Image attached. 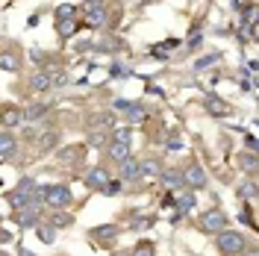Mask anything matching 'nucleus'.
I'll use <instances>...</instances> for the list:
<instances>
[{
    "label": "nucleus",
    "instance_id": "40",
    "mask_svg": "<svg viewBox=\"0 0 259 256\" xmlns=\"http://www.w3.org/2000/svg\"><path fill=\"white\" fill-rule=\"evenodd\" d=\"M0 241H3V244H9V241H12V233H6V230H3V233H0Z\"/></svg>",
    "mask_w": 259,
    "mask_h": 256
},
{
    "label": "nucleus",
    "instance_id": "30",
    "mask_svg": "<svg viewBox=\"0 0 259 256\" xmlns=\"http://www.w3.org/2000/svg\"><path fill=\"white\" fill-rule=\"evenodd\" d=\"M109 136L106 133H89V147H106Z\"/></svg>",
    "mask_w": 259,
    "mask_h": 256
},
{
    "label": "nucleus",
    "instance_id": "36",
    "mask_svg": "<svg viewBox=\"0 0 259 256\" xmlns=\"http://www.w3.org/2000/svg\"><path fill=\"white\" fill-rule=\"evenodd\" d=\"M133 227H136L139 233H142V230H150V227H153V218H136V221H133Z\"/></svg>",
    "mask_w": 259,
    "mask_h": 256
},
{
    "label": "nucleus",
    "instance_id": "10",
    "mask_svg": "<svg viewBox=\"0 0 259 256\" xmlns=\"http://www.w3.org/2000/svg\"><path fill=\"white\" fill-rule=\"evenodd\" d=\"M106 153H109V159L112 162H121L124 159H130V144H124V142H112V144H106Z\"/></svg>",
    "mask_w": 259,
    "mask_h": 256
},
{
    "label": "nucleus",
    "instance_id": "37",
    "mask_svg": "<svg viewBox=\"0 0 259 256\" xmlns=\"http://www.w3.org/2000/svg\"><path fill=\"white\" fill-rule=\"evenodd\" d=\"M82 9H85V12H97V9H103V0H85Z\"/></svg>",
    "mask_w": 259,
    "mask_h": 256
},
{
    "label": "nucleus",
    "instance_id": "3",
    "mask_svg": "<svg viewBox=\"0 0 259 256\" xmlns=\"http://www.w3.org/2000/svg\"><path fill=\"white\" fill-rule=\"evenodd\" d=\"M200 230L203 233H221V230H227V215L221 209H206L200 215Z\"/></svg>",
    "mask_w": 259,
    "mask_h": 256
},
{
    "label": "nucleus",
    "instance_id": "22",
    "mask_svg": "<svg viewBox=\"0 0 259 256\" xmlns=\"http://www.w3.org/2000/svg\"><path fill=\"white\" fill-rule=\"evenodd\" d=\"M35 233H38V239L45 241V244H53L56 241V230L50 224H35Z\"/></svg>",
    "mask_w": 259,
    "mask_h": 256
},
{
    "label": "nucleus",
    "instance_id": "5",
    "mask_svg": "<svg viewBox=\"0 0 259 256\" xmlns=\"http://www.w3.org/2000/svg\"><path fill=\"white\" fill-rule=\"evenodd\" d=\"M85 124H89V133H106V130L115 127V115L112 112H97V115H92Z\"/></svg>",
    "mask_w": 259,
    "mask_h": 256
},
{
    "label": "nucleus",
    "instance_id": "2",
    "mask_svg": "<svg viewBox=\"0 0 259 256\" xmlns=\"http://www.w3.org/2000/svg\"><path fill=\"white\" fill-rule=\"evenodd\" d=\"M41 200L50 209H62L68 203H74V192L68 186H48V189H41Z\"/></svg>",
    "mask_w": 259,
    "mask_h": 256
},
{
    "label": "nucleus",
    "instance_id": "18",
    "mask_svg": "<svg viewBox=\"0 0 259 256\" xmlns=\"http://www.w3.org/2000/svg\"><path fill=\"white\" fill-rule=\"evenodd\" d=\"M48 89H50V77L45 71H38V74L30 77V92H48Z\"/></svg>",
    "mask_w": 259,
    "mask_h": 256
},
{
    "label": "nucleus",
    "instance_id": "7",
    "mask_svg": "<svg viewBox=\"0 0 259 256\" xmlns=\"http://www.w3.org/2000/svg\"><path fill=\"white\" fill-rule=\"evenodd\" d=\"M24 118L18 106H0V127H18Z\"/></svg>",
    "mask_w": 259,
    "mask_h": 256
},
{
    "label": "nucleus",
    "instance_id": "4",
    "mask_svg": "<svg viewBox=\"0 0 259 256\" xmlns=\"http://www.w3.org/2000/svg\"><path fill=\"white\" fill-rule=\"evenodd\" d=\"M183 186H189L192 192L194 189H203V186H206V171H203L197 162H192V165L183 171Z\"/></svg>",
    "mask_w": 259,
    "mask_h": 256
},
{
    "label": "nucleus",
    "instance_id": "41",
    "mask_svg": "<svg viewBox=\"0 0 259 256\" xmlns=\"http://www.w3.org/2000/svg\"><path fill=\"white\" fill-rule=\"evenodd\" d=\"M112 256H133V253H127V250H115Z\"/></svg>",
    "mask_w": 259,
    "mask_h": 256
},
{
    "label": "nucleus",
    "instance_id": "32",
    "mask_svg": "<svg viewBox=\"0 0 259 256\" xmlns=\"http://www.w3.org/2000/svg\"><path fill=\"white\" fill-rule=\"evenodd\" d=\"M133 256H153V244L150 241H139V247L133 250Z\"/></svg>",
    "mask_w": 259,
    "mask_h": 256
},
{
    "label": "nucleus",
    "instance_id": "20",
    "mask_svg": "<svg viewBox=\"0 0 259 256\" xmlns=\"http://www.w3.org/2000/svg\"><path fill=\"white\" fill-rule=\"evenodd\" d=\"M15 136H9V133H0V156H12L15 153Z\"/></svg>",
    "mask_w": 259,
    "mask_h": 256
},
{
    "label": "nucleus",
    "instance_id": "15",
    "mask_svg": "<svg viewBox=\"0 0 259 256\" xmlns=\"http://www.w3.org/2000/svg\"><path fill=\"white\" fill-rule=\"evenodd\" d=\"M15 218H18V224H21V227H35V224H38V209L27 206V212H24V209H18Z\"/></svg>",
    "mask_w": 259,
    "mask_h": 256
},
{
    "label": "nucleus",
    "instance_id": "28",
    "mask_svg": "<svg viewBox=\"0 0 259 256\" xmlns=\"http://www.w3.org/2000/svg\"><path fill=\"white\" fill-rule=\"evenodd\" d=\"M85 24H89V27H103V24H106V9H97V12H89V18H85Z\"/></svg>",
    "mask_w": 259,
    "mask_h": 256
},
{
    "label": "nucleus",
    "instance_id": "25",
    "mask_svg": "<svg viewBox=\"0 0 259 256\" xmlns=\"http://www.w3.org/2000/svg\"><path fill=\"white\" fill-rule=\"evenodd\" d=\"M74 18H77V6H71V3H62L56 9V21H74Z\"/></svg>",
    "mask_w": 259,
    "mask_h": 256
},
{
    "label": "nucleus",
    "instance_id": "26",
    "mask_svg": "<svg viewBox=\"0 0 259 256\" xmlns=\"http://www.w3.org/2000/svg\"><path fill=\"white\" fill-rule=\"evenodd\" d=\"M139 171H142V177H156V174H162V171H159V162H153V159L139 162Z\"/></svg>",
    "mask_w": 259,
    "mask_h": 256
},
{
    "label": "nucleus",
    "instance_id": "8",
    "mask_svg": "<svg viewBox=\"0 0 259 256\" xmlns=\"http://www.w3.org/2000/svg\"><path fill=\"white\" fill-rule=\"evenodd\" d=\"M82 153H85L82 144L65 147V150H59V162H62V165H77V162H82Z\"/></svg>",
    "mask_w": 259,
    "mask_h": 256
},
{
    "label": "nucleus",
    "instance_id": "38",
    "mask_svg": "<svg viewBox=\"0 0 259 256\" xmlns=\"http://www.w3.org/2000/svg\"><path fill=\"white\" fill-rule=\"evenodd\" d=\"M130 109H133V103L130 100H115V112H121V115H127Z\"/></svg>",
    "mask_w": 259,
    "mask_h": 256
},
{
    "label": "nucleus",
    "instance_id": "24",
    "mask_svg": "<svg viewBox=\"0 0 259 256\" xmlns=\"http://www.w3.org/2000/svg\"><path fill=\"white\" fill-rule=\"evenodd\" d=\"M56 144H59V133H56V130L41 133V142H38V147H41V150H53Z\"/></svg>",
    "mask_w": 259,
    "mask_h": 256
},
{
    "label": "nucleus",
    "instance_id": "23",
    "mask_svg": "<svg viewBox=\"0 0 259 256\" xmlns=\"http://www.w3.org/2000/svg\"><path fill=\"white\" fill-rule=\"evenodd\" d=\"M236 194H239V197H244V200H256V183H253V180L242 183V186L236 189Z\"/></svg>",
    "mask_w": 259,
    "mask_h": 256
},
{
    "label": "nucleus",
    "instance_id": "29",
    "mask_svg": "<svg viewBox=\"0 0 259 256\" xmlns=\"http://www.w3.org/2000/svg\"><path fill=\"white\" fill-rule=\"evenodd\" d=\"M239 165H242L247 174H253V171H256V156H253V153H242V156H239Z\"/></svg>",
    "mask_w": 259,
    "mask_h": 256
},
{
    "label": "nucleus",
    "instance_id": "35",
    "mask_svg": "<svg viewBox=\"0 0 259 256\" xmlns=\"http://www.w3.org/2000/svg\"><path fill=\"white\" fill-rule=\"evenodd\" d=\"M215 62H218V53H212V56H203V59L194 65V68H197V71H203V68H209V65H215Z\"/></svg>",
    "mask_w": 259,
    "mask_h": 256
},
{
    "label": "nucleus",
    "instance_id": "6",
    "mask_svg": "<svg viewBox=\"0 0 259 256\" xmlns=\"http://www.w3.org/2000/svg\"><path fill=\"white\" fill-rule=\"evenodd\" d=\"M118 233H121V230L115 224H100V227L92 230V239H95L97 244H112V241L118 239Z\"/></svg>",
    "mask_w": 259,
    "mask_h": 256
},
{
    "label": "nucleus",
    "instance_id": "13",
    "mask_svg": "<svg viewBox=\"0 0 259 256\" xmlns=\"http://www.w3.org/2000/svg\"><path fill=\"white\" fill-rule=\"evenodd\" d=\"M139 177H142V171H139V159H133V156H130V159L121 162V180H124V183L139 180Z\"/></svg>",
    "mask_w": 259,
    "mask_h": 256
},
{
    "label": "nucleus",
    "instance_id": "39",
    "mask_svg": "<svg viewBox=\"0 0 259 256\" xmlns=\"http://www.w3.org/2000/svg\"><path fill=\"white\" fill-rule=\"evenodd\" d=\"M244 144H247V150L253 153V147H256V136H244Z\"/></svg>",
    "mask_w": 259,
    "mask_h": 256
},
{
    "label": "nucleus",
    "instance_id": "43",
    "mask_svg": "<svg viewBox=\"0 0 259 256\" xmlns=\"http://www.w3.org/2000/svg\"><path fill=\"white\" fill-rule=\"evenodd\" d=\"M244 256H256V253H253V250H250V253H244Z\"/></svg>",
    "mask_w": 259,
    "mask_h": 256
},
{
    "label": "nucleus",
    "instance_id": "1",
    "mask_svg": "<svg viewBox=\"0 0 259 256\" xmlns=\"http://www.w3.org/2000/svg\"><path fill=\"white\" fill-rule=\"evenodd\" d=\"M215 244H218V250L224 256H239L244 250V236L239 230H221L218 239H215Z\"/></svg>",
    "mask_w": 259,
    "mask_h": 256
},
{
    "label": "nucleus",
    "instance_id": "42",
    "mask_svg": "<svg viewBox=\"0 0 259 256\" xmlns=\"http://www.w3.org/2000/svg\"><path fill=\"white\" fill-rule=\"evenodd\" d=\"M21 256H35V253H30V250H24V253H21Z\"/></svg>",
    "mask_w": 259,
    "mask_h": 256
},
{
    "label": "nucleus",
    "instance_id": "33",
    "mask_svg": "<svg viewBox=\"0 0 259 256\" xmlns=\"http://www.w3.org/2000/svg\"><path fill=\"white\" fill-rule=\"evenodd\" d=\"M109 74H112V77H130V68L121 65V62H115L112 68H109Z\"/></svg>",
    "mask_w": 259,
    "mask_h": 256
},
{
    "label": "nucleus",
    "instance_id": "34",
    "mask_svg": "<svg viewBox=\"0 0 259 256\" xmlns=\"http://www.w3.org/2000/svg\"><path fill=\"white\" fill-rule=\"evenodd\" d=\"M112 142H124V144H130V127L115 130V133H112Z\"/></svg>",
    "mask_w": 259,
    "mask_h": 256
},
{
    "label": "nucleus",
    "instance_id": "12",
    "mask_svg": "<svg viewBox=\"0 0 259 256\" xmlns=\"http://www.w3.org/2000/svg\"><path fill=\"white\" fill-rule=\"evenodd\" d=\"M109 183V174H106V168H92L89 174H85V186H92V189H103Z\"/></svg>",
    "mask_w": 259,
    "mask_h": 256
},
{
    "label": "nucleus",
    "instance_id": "14",
    "mask_svg": "<svg viewBox=\"0 0 259 256\" xmlns=\"http://www.w3.org/2000/svg\"><path fill=\"white\" fill-rule=\"evenodd\" d=\"M162 186L168 189V192H177V189H183V174L180 171H162Z\"/></svg>",
    "mask_w": 259,
    "mask_h": 256
},
{
    "label": "nucleus",
    "instance_id": "27",
    "mask_svg": "<svg viewBox=\"0 0 259 256\" xmlns=\"http://www.w3.org/2000/svg\"><path fill=\"white\" fill-rule=\"evenodd\" d=\"M127 118H130V121H133V124H142V121H145V118H147L145 106H142V103H133V109H130V112H127Z\"/></svg>",
    "mask_w": 259,
    "mask_h": 256
},
{
    "label": "nucleus",
    "instance_id": "31",
    "mask_svg": "<svg viewBox=\"0 0 259 256\" xmlns=\"http://www.w3.org/2000/svg\"><path fill=\"white\" fill-rule=\"evenodd\" d=\"M121 189H124V180H109V183H106V186H103L100 192H103V194H109V197H112V194H118Z\"/></svg>",
    "mask_w": 259,
    "mask_h": 256
},
{
    "label": "nucleus",
    "instance_id": "21",
    "mask_svg": "<svg viewBox=\"0 0 259 256\" xmlns=\"http://www.w3.org/2000/svg\"><path fill=\"white\" fill-rule=\"evenodd\" d=\"M174 206H177V212H180V215H186V212H192V209H194V194H192V192L180 194V197H177V203H174Z\"/></svg>",
    "mask_w": 259,
    "mask_h": 256
},
{
    "label": "nucleus",
    "instance_id": "16",
    "mask_svg": "<svg viewBox=\"0 0 259 256\" xmlns=\"http://www.w3.org/2000/svg\"><path fill=\"white\" fill-rule=\"evenodd\" d=\"M71 224H74V215L59 212V209H50V227H53V230H59V227H71Z\"/></svg>",
    "mask_w": 259,
    "mask_h": 256
},
{
    "label": "nucleus",
    "instance_id": "11",
    "mask_svg": "<svg viewBox=\"0 0 259 256\" xmlns=\"http://www.w3.org/2000/svg\"><path fill=\"white\" fill-rule=\"evenodd\" d=\"M206 112H209V115H218V118H227V115H230V103H224L221 97L209 95V97H206Z\"/></svg>",
    "mask_w": 259,
    "mask_h": 256
},
{
    "label": "nucleus",
    "instance_id": "17",
    "mask_svg": "<svg viewBox=\"0 0 259 256\" xmlns=\"http://www.w3.org/2000/svg\"><path fill=\"white\" fill-rule=\"evenodd\" d=\"M21 68V62H18V56L15 53H9V50H0V71H18Z\"/></svg>",
    "mask_w": 259,
    "mask_h": 256
},
{
    "label": "nucleus",
    "instance_id": "9",
    "mask_svg": "<svg viewBox=\"0 0 259 256\" xmlns=\"http://www.w3.org/2000/svg\"><path fill=\"white\" fill-rule=\"evenodd\" d=\"M48 112H50L48 103H30L27 109H21V118H24V121H41Z\"/></svg>",
    "mask_w": 259,
    "mask_h": 256
},
{
    "label": "nucleus",
    "instance_id": "19",
    "mask_svg": "<svg viewBox=\"0 0 259 256\" xmlns=\"http://www.w3.org/2000/svg\"><path fill=\"white\" fill-rule=\"evenodd\" d=\"M77 30H80V21H56V32L62 38H71Z\"/></svg>",
    "mask_w": 259,
    "mask_h": 256
}]
</instances>
